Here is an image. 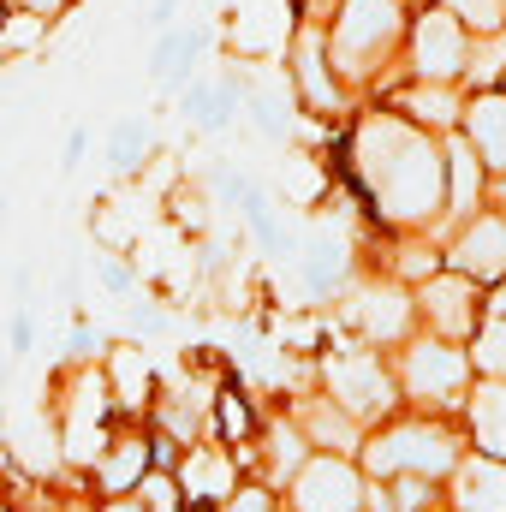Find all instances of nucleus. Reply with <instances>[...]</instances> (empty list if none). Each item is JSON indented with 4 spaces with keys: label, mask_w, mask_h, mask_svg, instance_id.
I'll return each mask as SVG.
<instances>
[{
    "label": "nucleus",
    "mask_w": 506,
    "mask_h": 512,
    "mask_svg": "<svg viewBox=\"0 0 506 512\" xmlns=\"http://www.w3.org/2000/svg\"><path fill=\"white\" fill-rule=\"evenodd\" d=\"M340 322L358 334V346L399 352V346L417 334V298H411L405 280L370 274V280H352V286L340 292Z\"/></svg>",
    "instance_id": "obj_7"
},
{
    "label": "nucleus",
    "mask_w": 506,
    "mask_h": 512,
    "mask_svg": "<svg viewBox=\"0 0 506 512\" xmlns=\"http://www.w3.org/2000/svg\"><path fill=\"white\" fill-rule=\"evenodd\" d=\"M233 102H239V84L233 78H221V84H203V78H191L185 90H179V108H185V120H197L203 131H221L233 120Z\"/></svg>",
    "instance_id": "obj_24"
},
{
    "label": "nucleus",
    "mask_w": 506,
    "mask_h": 512,
    "mask_svg": "<svg viewBox=\"0 0 506 512\" xmlns=\"http://www.w3.org/2000/svg\"><path fill=\"white\" fill-rule=\"evenodd\" d=\"M387 501L393 512H429L435 501H447V489L429 477H387Z\"/></svg>",
    "instance_id": "obj_29"
},
{
    "label": "nucleus",
    "mask_w": 506,
    "mask_h": 512,
    "mask_svg": "<svg viewBox=\"0 0 506 512\" xmlns=\"http://www.w3.org/2000/svg\"><path fill=\"white\" fill-rule=\"evenodd\" d=\"M506 84V30L471 36V60H465V90H501Z\"/></svg>",
    "instance_id": "obj_26"
},
{
    "label": "nucleus",
    "mask_w": 506,
    "mask_h": 512,
    "mask_svg": "<svg viewBox=\"0 0 506 512\" xmlns=\"http://www.w3.org/2000/svg\"><path fill=\"white\" fill-rule=\"evenodd\" d=\"M173 12H179V0H155L143 24H149V30H173Z\"/></svg>",
    "instance_id": "obj_37"
},
{
    "label": "nucleus",
    "mask_w": 506,
    "mask_h": 512,
    "mask_svg": "<svg viewBox=\"0 0 506 512\" xmlns=\"http://www.w3.org/2000/svg\"><path fill=\"white\" fill-rule=\"evenodd\" d=\"M131 495H137V501H143L149 512H185L179 477H173V471H161V465H149V471H143V483H137Z\"/></svg>",
    "instance_id": "obj_30"
},
{
    "label": "nucleus",
    "mask_w": 506,
    "mask_h": 512,
    "mask_svg": "<svg viewBox=\"0 0 506 512\" xmlns=\"http://www.w3.org/2000/svg\"><path fill=\"white\" fill-rule=\"evenodd\" d=\"M239 96H245V108H251V126L262 131L268 143H280V149H286V143H292V114H286L274 96H262V90H239Z\"/></svg>",
    "instance_id": "obj_28"
},
{
    "label": "nucleus",
    "mask_w": 506,
    "mask_h": 512,
    "mask_svg": "<svg viewBox=\"0 0 506 512\" xmlns=\"http://www.w3.org/2000/svg\"><path fill=\"white\" fill-rule=\"evenodd\" d=\"M489 197H495V209H501V215H506V173H501V179H495V185H489Z\"/></svg>",
    "instance_id": "obj_41"
},
{
    "label": "nucleus",
    "mask_w": 506,
    "mask_h": 512,
    "mask_svg": "<svg viewBox=\"0 0 506 512\" xmlns=\"http://www.w3.org/2000/svg\"><path fill=\"white\" fill-rule=\"evenodd\" d=\"M280 512H286V507H280Z\"/></svg>",
    "instance_id": "obj_45"
},
{
    "label": "nucleus",
    "mask_w": 506,
    "mask_h": 512,
    "mask_svg": "<svg viewBox=\"0 0 506 512\" xmlns=\"http://www.w3.org/2000/svg\"><path fill=\"white\" fill-rule=\"evenodd\" d=\"M393 382L399 399L411 411H435V417H459L471 382H477V364H471V346H453V340H435V334H411L399 352H393Z\"/></svg>",
    "instance_id": "obj_4"
},
{
    "label": "nucleus",
    "mask_w": 506,
    "mask_h": 512,
    "mask_svg": "<svg viewBox=\"0 0 506 512\" xmlns=\"http://www.w3.org/2000/svg\"><path fill=\"white\" fill-rule=\"evenodd\" d=\"M84 149H90V131L78 126V131H72V137H66V161H60V167H66V173H72V167H78V161H84Z\"/></svg>",
    "instance_id": "obj_38"
},
{
    "label": "nucleus",
    "mask_w": 506,
    "mask_h": 512,
    "mask_svg": "<svg viewBox=\"0 0 506 512\" xmlns=\"http://www.w3.org/2000/svg\"><path fill=\"white\" fill-rule=\"evenodd\" d=\"M405 42H411V72H417V84H465L471 30H465L447 6H435V12H423V18H411Z\"/></svg>",
    "instance_id": "obj_11"
},
{
    "label": "nucleus",
    "mask_w": 506,
    "mask_h": 512,
    "mask_svg": "<svg viewBox=\"0 0 506 512\" xmlns=\"http://www.w3.org/2000/svg\"><path fill=\"white\" fill-rule=\"evenodd\" d=\"M429 512H453V507H447V501H435V507H429Z\"/></svg>",
    "instance_id": "obj_43"
},
{
    "label": "nucleus",
    "mask_w": 506,
    "mask_h": 512,
    "mask_svg": "<svg viewBox=\"0 0 506 512\" xmlns=\"http://www.w3.org/2000/svg\"><path fill=\"white\" fill-rule=\"evenodd\" d=\"M292 0H233V42L245 60H274L292 48Z\"/></svg>",
    "instance_id": "obj_16"
},
{
    "label": "nucleus",
    "mask_w": 506,
    "mask_h": 512,
    "mask_svg": "<svg viewBox=\"0 0 506 512\" xmlns=\"http://www.w3.org/2000/svg\"><path fill=\"white\" fill-rule=\"evenodd\" d=\"M298 274H304V292L310 298H340L352 280H346V251H340V239H328V233H316V239H304L298 245Z\"/></svg>",
    "instance_id": "obj_23"
},
{
    "label": "nucleus",
    "mask_w": 506,
    "mask_h": 512,
    "mask_svg": "<svg viewBox=\"0 0 506 512\" xmlns=\"http://www.w3.org/2000/svg\"><path fill=\"white\" fill-rule=\"evenodd\" d=\"M149 149H155L149 120H120V126H114V143H108V161H114L120 173H137V167L149 161Z\"/></svg>",
    "instance_id": "obj_27"
},
{
    "label": "nucleus",
    "mask_w": 506,
    "mask_h": 512,
    "mask_svg": "<svg viewBox=\"0 0 506 512\" xmlns=\"http://www.w3.org/2000/svg\"><path fill=\"white\" fill-rule=\"evenodd\" d=\"M393 114H405L411 126L435 131V137H453L465 120V96H459V84H411Z\"/></svg>",
    "instance_id": "obj_22"
},
{
    "label": "nucleus",
    "mask_w": 506,
    "mask_h": 512,
    "mask_svg": "<svg viewBox=\"0 0 506 512\" xmlns=\"http://www.w3.org/2000/svg\"><path fill=\"white\" fill-rule=\"evenodd\" d=\"M286 66H292V90H298L304 114H322V120L346 114V84L334 78V60H328V30H322V24H310V30H298V36H292Z\"/></svg>",
    "instance_id": "obj_13"
},
{
    "label": "nucleus",
    "mask_w": 506,
    "mask_h": 512,
    "mask_svg": "<svg viewBox=\"0 0 506 512\" xmlns=\"http://www.w3.org/2000/svg\"><path fill=\"white\" fill-rule=\"evenodd\" d=\"M114 387L102 364H66L54 376V399H48V423H54V447L60 465L72 477H90V465L102 459V447L114 441Z\"/></svg>",
    "instance_id": "obj_3"
},
{
    "label": "nucleus",
    "mask_w": 506,
    "mask_h": 512,
    "mask_svg": "<svg viewBox=\"0 0 506 512\" xmlns=\"http://www.w3.org/2000/svg\"><path fill=\"white\" fill-rule=\"evenodd\" d=\"M6 340H12V358H24V352L36 346V322H30V310H18V316H12V328H6Z\"/></svg>",
    "instance_id": "obj_36"
},
{
    "label": "nucleus",
    "mask_w": 506,
    "mask_h": 512,
    "mask_svg": "<svg viewBox=\"0 0 506 512\" xmlns=\"http://www.w3.org/2000/svg\"><path fill=\"white\" fill-rule=\"evenodd\" d=\"M286 501H280V489H268V483H256V477H245L239 483V495L227 501V507H215V512H280Z\"/></svg>",
    "instance_id": "obj_33"
},
{
    "label": "nucleus",
    "mask_w": 506,
    "mask_h": 512,
    "mask_svg": "<svg viewBox=\"0 0 506 512\" xmlns=\"http://www.w3.org/2000/svg\"><path fill=\"white\" fill-rule=\"evenodd\" d=\"M155 465V453H149V423H126V429H114V441L102 447V459L90 465V495L96 501H108V495H131L137 483H143V471Z\"/></svg>",
    "instance_id": "obj_15"
},
{
    "label": "nucleus",
    "mask_w": 506,
    "mask_h": 512,
    "mask_svg": "<svg viewBox=\"0 0 506 512\" xmlns=\"http://www.w3.org/2000/svg\"><path fill=\"white\" fill-rule=\"evenodd\" d=\"M364 495H370L364 465L340 453H310L304 471L280 489L286 512H364Z\"/></svg>",
    "instance_id": "obj_9"
},
{
    "label": "nucleus",
    "mask_w": 506,
    "mask_h": 512,
    "mask_svg": "<svg viewBox=\"0 0 506 512\" xmlns=\"http://www.w3.org/2000/svg\"><path fill=\"white\" fill-rule=\"evenodd\" d=\"M108 387H114V411L126 417V423H149V405H155V364H149V352L143 346H114L108 352Z\"/></svg>",
    "instance_id": "obj_18"
},
{
    "label": "nucleus",
    "mask_w": 506,
    "mask_h": 512,
    "mask_svg": "<svg viewBox=\"0 0 506 512\" xmlns=\"http://www.w3.org/2000/svg\"><path fill=\"white\" fill-rule=\"evenodd\" d=\"M262 423H268V417H256V405L239 387H221V393H215V441H227V447L245 453L256 435H262Z\"/></svg>",
    "instance_id": "obj_25"
},
{
    "label": "nucleus",
    "mask_w": 506,
    "mask_h": 512,
    "mask_svg": "<svg viewBox=\"0 0 506 512\" xmlns=\"http://www.w3.org/2000/svg\"><path fill=\"white\" fill-rule=\"evenodd\" d=\"M42 30H48V18H36V12H18L12 24H0V54L36 48V42H42Z\"/></svg>",
    "instance_id": "obj_34"
},
{
    "label": "nucleus",
    "mask_w": 506,
    "mask_h": 512,
    "mask_svg": "<svg viewBox=\"0 0 506 512\" xmlns=\"http://www.w3.org/2000/svg\"><path fill=\"white\" fill-rule=\"evenodd\" d=\"M0 512H18V507H12V501H6V495H0Z\"/></svg>",
    "instance_id": "obj_42"
},
{
    "label": "nucleus",
    "mask_w": 506,
    "mask_h": 512,
    "mask_svg": "<svg viewBox=\"0 0 506 512\" xmlns=\"http://www.w3.org/2000/svg\"><path fill=\"white\" fill-rule=\"evenodd\" d=\"M471 36H489V30H506V0H441Z\"/></svg>",
    "instance_id": "obj_31"
},
{
    "label": "nucleus",
    "mask_w": 506,
    "mask_h": 512,
    "mask_svg": "<svg viewBox=\"0 0 506 512\" xmlns=\"http://www.w3.org/2000/svg\"><path fill=\"white\" fill-rule=\"evenodd\" d=\"M352 185L381 233H441L447 221V143L381 108L352 126Z\"/></svg>",
    "instance_id": "obj_1"
},
{
    "label": "nucleus",
    "mask_w": 506,
    "mask_h": 512,
    "mask_svg": "<svg viewBox=\"0 0 506 512\" xmlns=\"http://www.w3.org/2000/svg\"><path fill=\"white\" fill-rule=\"evenodd\" d=\"M459 423L471 435V453L506 459V376H477L465 411H459Z\"/></svg>",
    "instance_id": "obj_21"
},
{
    "label": "nucleus",
    "mask_w": 506,
    "mask_h": 512,
    "mask_svg": "<svg viewBox=\"0 0 506 512\" xmlns=\"http://www.w3.org/2000/svg\"><path fill=\"white\" fill-rule=\"evenodd\" d=\"M441 262L465 280H477L483 292L506 280V215L501 209H477L471 221H459L441 239Z\"/></svg>",
    "instance_id": "obj_12"
},
{
    "label": "nucleus",
    "mask_w": 506,
    "mask_h": 512,
    "mask_svg": "<svg viewBox=\"0 0 506 512\" xmlns=\"http://www.w3.org/2000/svg\"><path fill=\"white\" fill-rule=\"evenodd\" d=\"M471 364H477V376H506V316L483 322V334L471 340Z\"/></svg>",
    "instance_id": "obj_32"
},
{
    "label": "nucleus",
    "mask_w": 506,
    "mask_h": 512,
    "mask_svg": "<svg viewBox=\"0 0 506 512\" xmlns=\"http://www.w3.org/2000/svg\"><path fill=\"white\" fill-rule=\"evenodd\" d=\"M173 477H179V495H185V512H215V507H227V501L239 495V483H245L251 471H245L239 447H227V441L203 435V441H191V447L179 453Z\"/></svg>",
    "instance_id": "obj_10"
},
{
    "label": "nucleus",
    "mask_w": 506,
    "mask_h": 512,
    "mask_svg": "<svg viewBox=\"0 0 506 512\" xmlns=\"http://www.w3.org/2000/svg\"><path fill=\"white\" fill-rule=\"evenodd\" d=\"M286 411H292V423L304 429V441H310L316 453H340V459H358V447H364V435H370V429H364L352 411H340V405H334L322 387H304V393H298Z\"/></svg>",
    "instance_id": "obj_14"
},
{
    "label": "nucleus",
    "mask_w": 506,
    "mask_h": 512,
    "mask_svg": "<svg viewBox=\"0 0 506 512\" xmlns=\"http://www.w3.org/2000/svg\"><path fill=\"white\" fill-rule=\"evenodd\" d=\"M411 298H417V328H423V334L453 340V346H471V340L483 334V286H477V280L441 268V274L417 280Z\"/></svg>",
    "instance_id": "obj_8"
},
{
    "label": "nucleus",
    "mask_w": 506,
    "mask_h": 512,
    "mask_svg": "<svg viewBox=\"0 0 506 512\" xmlns=\"http://www.w3.org/2000/svg\"><path fill=\"white\" fill-rule=\"evenodd\" d=\"M102 512H149V507H143L137 495H108V501H102Z\"/></svg>",
    "instance_id": "obj_39"
},
{
    "label": "nucleus",
    "mask_w": 506,
    "mask_h": 512,
    "mask_svg": "<svg viewBox=\"0 0 506 512\" xmlns=\"http://www.w3.org/2000/svg\"><path fill=\"white\" fill-rule=\"evenodd\" d=\"M501 90H506V84H501Z\"/></svg>",
    "instance_id": "obj_44"
},
{
    "label": "nucleus",
    "mask_w": 506,
    "mask_h": 512,
    "mask_svg": "<svg viewBox=\"0 0 506 512\" xmlns=\"http://www.w3.org/2000/svg\"><path fill=\"white\" fill-rule=\"evenodd\" d=\"M471 453V435L459 417H435V411H393L387 423H376L358 447V465L370 483L387 477H429L447 489V477L459 471V459Z\"/></svg>",
    "instance_id": "obj_2"
},
{
    "label": "nucleus",
    "mask_w": 506,
    "mask_h": 512,
    "mask_svg": "<svg viewBox=\"0 0 506 512\" xmlns=\"http://www.w3.org/2000/svg\"><path fill=\"white\" fill-rule=\"evenodd\" d=\"M441 143H447V221H441V233H453L459 221H471L477 209H489V185H495V179H489V167L477 161V149H471L459 131L441 137ZM441 233H435V239H441Z\"/></svg>",
    "instance_id": "obj_17"
},
{
    "label": "nucleus",
    "mask_w": 506,
    "mask_h": 512,
    "mask_svg": "<svg viewBox=\"0 0 506 512\" xmlns=\"http://www.w3.org/2000/svg\"><path fill=\"white\" fill-rule=\"evenodd\" d=\"M316 387L340 411H352L364 429H376L393 411H405L399 382H393V358H381L376 346H358V340L334 346V352H316Z\"/></svg>",
    "instance_id": "obj_6"
},
{
    "label": "nucleus",
    "mask_w": 506,
    "mask_h": 512,
    "mask_svg": "<svg viewBox=\"0 0 506 512\" xmlns=\"http://www.w3.org/2000/svg\"><path fill=\"white\" fill-rule=\"evenodd\" d=\"M447 507L453 512H506V459L465 453L459 471L447 477Z\"/></svg>",
    "instance_id": "obj_20"
},
{
    "label": "nucleus",
    "mask_w": 506,
    "mask_h": 512,
    "mask_svg": "<svg viewBox=\"0 0 506 512\" xmlns=\"http://www.w3.org/2000/svg\"><path fill=\"white\" fill-rule=\"evenodd\" d=\"M328 30V60L340 84H370L393 48L405 42V0H340V12L322 24Z\"/></svg>",
    "instance_id": "obj_5"
},
{
    "label": "nucleus",
    "mask_w": 506,
    "mask_h": 512,
    "mask_svg": "<svg viewBox=\"0 0 506 512\" xmlns=\"http://www.w3.org/2000/svg\"><path fill=\"white\" fill-rule=\"evenodd\" d=\"M459 137L477 149V161L489 167V179H501L506 173V90H477V96H465Z\"/></svg>",
    "instance_id": "obj_19"
},
{
    "label": "nucleus",
    "mask_w": 506,
    "mask_h": 512,
    "mask_svg": "<svg viewBox=\"0 0 506 512\" xmlns=\"http://www.w3.org/2000/svg\"><path fill=\"white\" fill-rule=\"evenodd\" d=\"M96 274H102L108 292H131V286H137V274H131L126 262H114V256H96Z\"/></svg>",
    "instance_id": "obj_35"
},
{
    "label": "nucleus",
    "mask_w": 506,
    "mask_h": 512,
    "mask_svg": "<svg viewBox=\"0 0 506 512\" xmlns=\"http://www.w3.org/2000/svg\"><path fill=\"white\" fill-rule=\"evenodd\" d=\"M12 471H18V465H12V453L0 447V495H6V483H12Z\"/></svg>",
    "instance_id": "obj_40"
}]
</instances>
